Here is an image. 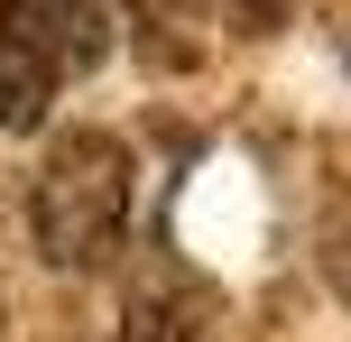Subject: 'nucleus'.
I'll use <instances>...</instances> for the list:
<instances>
[{
  "label": "nucleus",
  "mask_w": 351,
  "mask_h": 342,
  "mask_svg": "<svg viewBox=\"0 0 351 342\" xmlns=\"http://www.w3.org/2000/svg\"><path fill=\"white\" fill-rule=\"evenodd\" d=\"M130 148L111 130H65L28 176V232L56 269H102L130 232Z\"/></svg>",
  "instance_id": "f257e3e1"
},
{
  "label": "nucleus",
  "mask_w": 351,
  "mask_h": 342,
  "mask_svg": "<svg viewBox=\"0 0 351 342\" xmlns=\"http://www.w3.org/2000/svg\"><path fill=\"white\" fill-rule=\"evenodd\" d=\"M241 10H287V0H241Z\"/></svg>",
  "instance_id": "20e7f679"
},
{
  "label": "nucleus",
  "mask_w": 351,
  "mask_h": 342,
  "mask_svg": "<svg viewBox=\"0 0 351 342\" xmlns=\"http://www.w3.org/2000/svg\"><path fill=\"white\" fill-rule=\"evenodd\" d=\"M28 10H37V28L56 37L65 74H84L93 56H102V28H111V10H102V0H28Z\"/></svg>",
  "instance_id": "7ed1b4c3"
},
{
  "label": "nucleus",
  "mask_w": 351,
  "mask_h": 342,
  "mask_svg": "<svg viewBox=\"0 0 351 342\" xmlns=\"http://www.w3.org/2000/svg\"><path fill=\"white\" fill-rule=\"evenodd\" d=\"M56 84H65L56 37L37 28L28 0H0V130H37L47 102H56Z\"/></svg>",
  "instance_id": "f03ea898"
}]
</instances>
